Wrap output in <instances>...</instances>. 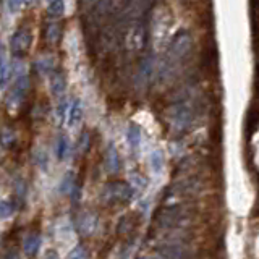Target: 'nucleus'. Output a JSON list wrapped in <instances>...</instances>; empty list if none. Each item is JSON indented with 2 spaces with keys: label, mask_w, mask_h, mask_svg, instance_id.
Listing matches in <instances>:
<instances>
[{
  "label": "nucleus",
  "mask_w": 259,
  "mask_h": 259,
  "mask_svg": "<svg viewBox=\"0 0 259 259\" xmlns=\"http://www.w3.org/2000/svg\"><path fill=\"white\" fill-rule=\"evenodd\" d=\"M191 49V36L188 34V31H180L177 32V36L173 37L172 42L169 46L167 57H165L162 71H170V68H173L175 65H178L186 55L190 54Z\"/></svg>",
  "instance_id": "nucleus-1"
},
{
  "label": "nucleus",
  "mask_w": 259,
  "mask_h": 259,
  "mask_svg": "<svg viewBox=\"0 0 259 259\" xmlns=\"http://www.w3.org/2000/svg\"><path fill=\"white\" fill-rule=\"evenodd\" d=\"M10 83H12V87H10V92L7 96V106L8 109H18L20 104L23 102L28 89V75L25 67L18 71V75Z\"/></svg>",
  "instance_id": "nucleus-2"
},
{
  "label": "nucleus",
  "mask_w": 259,
  "mask_h": 259,
  "mask_svg": "<svg viewBox=\"0 0 259 259\" xmlns=\"http://www.w3.org/2000/svg\"><path fill=\"white\" fill-rule=\"evenodd\" d=\"M133 193V186L128 183H109L104 188V200L107 202H128Z\"/></svg>",
  "instance_id": "nucleus-3"
},
{
  "label": "nucleus",
  "mask_w": 259,
  "mask_h": 259,
  "mask_svg": "<svg viewBox=\"0 0 259 259\" xmlns=\"http://www.w3.org/2000/svg\"><path fill=\"white\" fill-rule=\"evenodd\" d=\"M106 161H104V164H106V170L109 173H118L120 172V167H122V162H120V154H118V149L115 147L114 143H109L107 147H106Z\"/></svg>",
  "instance_id": "nucleus-4"
},
{
  "label": "nucleus",
  "mask_w": 259,
  "mask_h": 259,
  "mask_svg": "<svg viewBox=\"0 0 259 259\" xmlns=\"http://www.w3.org/2000/svg\"><path fill=\"white\" fill-rule=\"evenodd\" d=\"M29 42H31L29 32H28L26 29H18L12 36V41H10V49H12V52L15 55H20V54H23L26 51L28 46H29Z\"/></svg>",
  "instance_id": "nucleus-5"
},
{
  "label": "nucleus",
  "mask_w": 259,
  "mask_h": 259,
  "mask_svg": "<svg viewBox=\"0 0 259 259\" xmlns=\"http://www.w3.org/2000/svg\"><path fill=\"white\" fill-rule=\"evenodd\" d=\"M42 246V236L41 233L37 232H32V233H28L23 240V253L28 258H34L37 253H39Z\"/></svg>",
  "instance_id": "nucleus-6"
},
{
  "label": "nucleus",
  "mask_w": 259,
  "mask_h": 259,
  "mask_svg": "<svg viewBox=\"0 0 259 259\" xmlns=\"http://www.w3.org/2000/svg\"><path fill=\"white\" fill-rule=\"evenodd\" d=\"M81 118H83V104H81V99L80 97H75L73 101L70 102L68 115H67V123H68L70 128H75V126L80 125Z\"/></svg>",
  "instance_id": "nucleus-7"
},
{
  "label": "nucleus",
  "mask_w": 259,
  "mask_h": 259,
  "mask_svg": "<svg viewBox=\"0 0 259 259\" xmlns=\"http://www.w3.org/2000/svg\"><path fill=\"white\" fill-rule=\"evenodd\" d=\"M49 85H51V91L54 96L62 97L65 94V89H67V80L62 73H52L51 78H49Z\"/></svg>",
  "instance_id": "nucleus-8"
},
{
  "label": "nucleus",
  "mask_w": 259,
  "mask_h": 259,
  "mask_svg": "<svg viewBox=\"0 0 259 259\" xmlns=\"http://www.w3.org/2000/svg\"><path fill=\"white\" fill-rule=\"evenodd\" d=\"M57 159L60 162L65 161L70 154V138L67 133H60L57 136Z\"/></svg>",
  "instance_id": "nucleus-9"
},
{
  "label": "nucleus",
  "mask_w": 259,
  "mask_h": 259,
  "mask_svg": "<svg viewBox=\"0 0 259 259\" xmlns=\"http://www.w3.org/2000/svg\"><path fill=\"white\" fill-rule=\"evenodd\" d=\"M32 159H34V164L37 169H41L42 172H47L49 170V154L44 149L42 146H36L34 152H32Z\"/></svg>",
  "instance_id": "nucleus-10"
},
{
  "label": "nucleus",
  "mask_w": 259,
  "mask_h": 259,
  "mask_svg": "<svg viewBox=\"0 0 259 259\" xmlns=\"http://www.w3.org/2000/svg\"><path fill=\"white\" fill-rule=\"evenodd\" d=\"M96 224H97V219L89 212L83 214V216L78 219V229H80V232L85 235H89L92 230L96 229Z\"/></svg>",
  "instance_id": "nucleus-11"
},
{
  "label": "nucleus",
  "mask_w": 259,
  "mask_h": 259,
  "mask_svg": "<svg viewBox=\"0 0 259 259\" xmlns=\"http://www.w3.org/2000/svg\"><path fill=\"white\" fill-rule=\"evenodd\" d=\"M126 141L131 149H138L141 144V128L136 123H130L128 130H126Z\"/></svg>",
  "instance_id": "nucleus-12"
},
{
  "label": "nucleus",
  "mask_w": 259,
  "mask_h": 259,
  "mask_svg": "<svg viewBox=\"0 0 259 259\" xmlns=\"http://www.w3.org/2000/svg\"><path fill=\"white\" fill-rule=\"evenodd\" d=\"M16 141V135L15 131L10 128V126H2L0 128V146L3 147V149H10Z\"/></svg>",
  "instance_id": "nucleus-13"
},
{
  "label": "nucleus",
  "mask_w": 259,
  "mask_h": 259,
  "mask_svg": "<svg viewBox=\"0 0 259 259\" xmlns=\"http://www.w3.org/2000/svg\"><path fill=\"white\" fill-rule=\"evenodd\" d=\"M75 181H76L75 173L71 172V170H68V172L62 177V180H60V185H58V193H60V195H68V193L71 191V188H73Z\"/></svg>",
  "instance_id": "nucleus-14"
},
{
  "label": "nucleus",
  "mask_w": 259,
  "mask_h": 259,
  "mask_svg": "<svg viewBox=\"0 0 259 259\" xmlns=\"http://www.w3.org/2000/svg\"><path fill=\"white\" fill-rule=\"evenodd\" d=\"M68 107H70L68 99L65 97V96H62V97H60L58 104H57V109H55V117H57L58 123H65V122H67Z\"/></svg>",
  "instance_id": "nucleus-15"
},
{
  "label": "nucleus",
  "mask_w": 259,
  "mask_h": 259,
  "mask_svg": "<svg viewBox=\"0 0 259 259\" xmlns=\"http://www.w3.org/2000/svg\"><path fill=\"white\" fill-rule=\"evenodd\" d=\"M36 70L39 71L41 75H47L51 76L54 73V60L49 57H41L37 58L36 62Z\"/></svg>",
  "instance_id": "nucleus-16"
},
{
  "label": "nucleus",
  "mask_w": 259,
  "mask_h": 259,
  "mask_svg": "<svg viewBox=\"0 0 259 259\" xmlns=\"http://www.w3.org/2000/svg\"><path fill=\"white\" fill-rule=\"evenodd\" d=\"M47 12L51 16H62L65 13V0H51L47 5Z\"/></svg>",
  "instance_id": "nucleus-17"
},
{
  "label": "nucleus",
  "mask_w": 259,
  "mask_h": 259,
  "mask_svg": "<svg viewBox=\"0 0 259 259\" xmlns=\"http://www.w3.org/2000/svg\"><path fill=\"white\" fill-rule=\"evenodd\" d=\"M15 212V204L8 200H0V220L10 219Z\"/></svg>",
  "instance_id": "nucleus-18"
},
{
  "label": "nucleus",
  "mask_w": 259,
  "mask_h": 259,
  "mask_svg": "<svg viewBox=\"0 0 259 259\" xmlns=\"http://www.w3.org/2000/svg\"><path fill=\"white\" fill-rule=\"evenodd\" d=\"M7 71H8L7 58H5L3 49H0V87H3L5 83H7Z\"/></svg>",
  "instance_id": "nucleus-19"
},
{
  "label": "nucleus",
  "mask_w": 259,
  "mask_h": 259,
  "mask_svg": "<svg viewBox=\"0 0 259 259\" xmlns=\"http://www.w3.org/2000/svg\"><path fill=\"white\" fill-rule=\"evenodd\" d=\"M68 259H89V255H87V250L85 248V245L78 243L70 251Z\"/></svg>",
  "instance_id": "nucleus-20"
},
{
  "label": "nucleus",
  "mask_w": 259,
  "mask_h": 259,
  "mask_svg": "<svg viewBox=\"0 0 259 259\" xmlns=\"http://www.w3.org/2000/svg\"><path fill=\"white\" fill-rule=\"evenodd\" d=\"M162 165H164V159H162V152L161 151H156L151 154V167L154 172H161L162 170Z\"/></svg>",
  "instance_id": "nucleus-21"
},
{
  "label": "nucleus",
  "mask_w": 259,
  "mask_h": 259,
  "mask_svg": "<svg viewBox=\"0 0 259 259\" xmlns=\"http://www.w3.org/2000/svg\"><path fill=\"white\" fill-rule=\"evenodd\" d=\"M15 188H16V196H18V200L25 201V198H26V185H25V181L23 180H16Z\"/></svg>",
  "instance_id": "nucleus-22"
},
{
  "label": "nucleus",
  "mask_w": 259,
  "mask_h": 259,
  "mask_svg": "<svg viewBox=\"0 0 259 259\" xmlns=\"http://www.w3.org/2000/svg\"><path fill=\"white\" fill-rule=\"evenodd\" d=\"M87 144H89V133H87V131H85V133L81 135L80 141H78V149H80V152H85L87 149Z\"/></svg>",
  "instance_id": "nucleus-23"
},
{
  "label": "nucleus",
  "mask_w": 259,
  "mask_h": 259,
  "mask_svg": "<svg viewBox=\"0 0 259 259\" xmlns=\"http://www.w3.org/2000/svg\"><path fill=\"white\" fill-rule=\"evenodd\" d=\"M57 37H58V28L57 25H49L47 26V39L49 41H57Z\"/></svg>",
  "instance_id": "nucleus-24"
},
{
  "label": "nucleus",
  "mask_w": 259,
  "mask_h": 259,
  "mask_svg": "<svg viewBox=\"0 0 259 259\" xmlns=\"http://www.w3.org/2000/svg\"><path fill=\"white\" fill-rule=\"evenodd\" d=\"M28 3V0H8L7 2V7H8V10L10 12H16L21 5H26Z\"/></svg>",
  "instance_id": "nucleus-25"
},
{
  "label": "nucleus",
  "mask_w": 259,
  "mask_h": 259,
  "mask_svg": "<svg viewBox=\"0 0 259 259\" xmlns=\"http://www.w3.org/2000/svg\"><path fill=\"white\" fill-rule=\"evenodd\" d=\"M3 259H21V255L16 248H8V250L5 251Z\"/></svg>",
  "instance_id": "nucleus-26"
},
{
  "label": "nucleus",
  "mask_w": 259,
  "mask_h": 259,
  "mask_svg": "<svg viewBox=\"0 0 259 259\" xmlns=\"http://www.w3.org/2000/svg\"><path fill=\"white\" fill-rule=\"evenodd\" d=\"M44 259H60V256H58V253L55 251V250H47Z\"/></svg>",
  "instance_id": "nucleus-27"
},
{
  "label": "nucleus",
  "mask_w": 259,
  "mask_h": 259,
  "mask_svg": "<svg viewBox=\"0 0 259 259\" xmlns=\"http://www.w3.org/2000/svg\"><path fill=\"white\" fill-rule=\"evenodd\" d=\"M115 259H128V256H126V255H120V256H117Z\"/></svg>",
  "instance_id": "nucleus-28"
},
{
  "label": "nucleus",
  "mask_w": 259,
  "mask_h": 259,
  "mask_svg": "<svg viewBox=\"0 0 259 259\" xmlns=\"http://www.w3.org/2000/svg\"><path fill=\"white\" fill-rule=\"evenodd\" d=\"M47 2H51V0H47Z\"/></svg>",
  "instance_id": "nucleus-29"
}]
</instances>
